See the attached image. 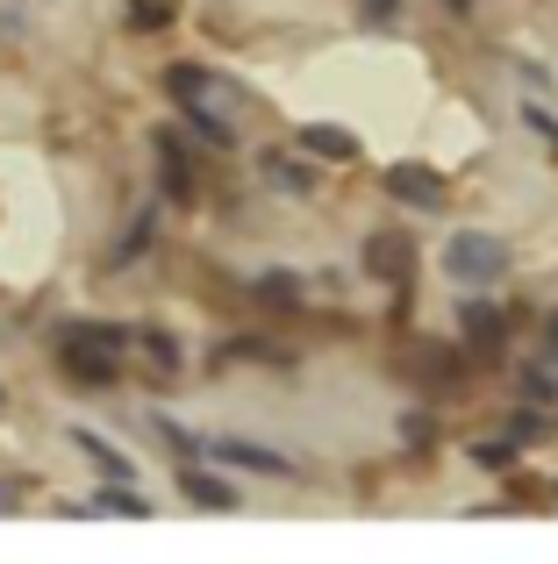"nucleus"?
<instances>
[{
	"mask_svg": "<svg viewBox=\"0 0 558 564\" xmlns=\"http://www.w3.org/2000/svg\"><path fill=\"white\" fill-rule=\"evenodd\" d=\"M165 94L186 108V122L201 129V137L215 143V151H229L237 143V122H244V94L229 79H215L208 65H172L165 72Z\"/></svg>",
	"mask_w": 558,
	"mask_h": 564,
	"instance_id": "nucleus-1",
	"label": "nucleus"
},
{
	"mask_svg": "<svg viewBox=\"0 0 558 564\" xmlns=\"http://www.w3.org/2000/svg\"><path fill=\"white\" fill-rule=\"evenodd\" d=\"M444 272L459 279V286H494V279L508 272V243H502V236H487V229H465V236H451Z\"/></svg>",
	"mask_w": 558,
	"mask_h": 564,
	"instance_id": "nucleus-2",
	"label": "nucleus"
},
{
	"mask_svg": "<svg viewBox=\"0 0 558 564\" xmlns=\"http://www.w3.org/2000/svg\"><path fill=\"white\" fill-rule=\"evenodd\" d=\"M387 193L408 207H444V180H437L430 165H416V158H401V165H387Z\"/></svg>",
	"mask_w": 558,
	"mask_h": 564,
	"instance_id": "nucleus-3",
	"label": "nucleus"
},
{
	"mask_svg": "<svg viewBox=\"0 0 558 564\" xmlns=\"http://www.w3.org/2000/svg\"><path fill=\"white\" fill-rule=\"evenodd\" d=\"M223 465H244V471H266V479H287L293 471V457H279V451H266V443H244V436H215L208 443Z\"/></svg>",
	"mask_w": 558,
	"mask_h": 564,
	"instance_id": "nucleus-4",
	"label": "nucleus"
},
{
	"mask_svg": "<svg viewBox=\"0 0 558 564\" xmlns=\"http://www.w3.org/2000/svg\"><path fill=\"white\" fill-rule=\"evenodd\" d=\"M459 329H465V344H473V350H502V336H508V315H502L494 301H480V293H473V301L459 307Z\"/></svg>",
	"mask_w": 558,
	"mask_h": 564,
	"instance_id": "nucleus-5",
	"label": "nucleus"
},
{
	"mask_svg": "<svg viewBox=\"0 0 558 564\" xmlns=\"http://www.w3.org/2000/svg\"><path fill=\"white\" fill-rule=\"evenodd\" d=\"M180 486H186V500H194V508H208V514H229V508H237V486H229L223 471H208V465H186Z\"/></svg>",
	"mask_w": 558,
	"mask_h": 564,
	"instance_id": "nucleus-6",
	"label": "nucleus"
},
{
	"mask_svg": "<svg viewBox=\"0 0 558 564\" xmlns=\"http://www.w3.org/2000/svg\"><path fill=\"white\" fill-rule=\"evenodd\" d=\"M301 151L308 158H336V165H344V158H358V137H351V129H336V122H308L301 129Z\"/></svg>",
	"mask_w": 558,
	"mask_h": 564,
	"instance_id": "nucleus-7",
	"label": "nucleus"
},
{
	"mask_svg": "<svg viewBox=\"0 0 558 564\" xmlns=\"http://www.w3.org/2000/svg\"><path fill=\"white\" fill-rule=\"evenodd\" d=\"M65 372L79 386H108L115 379V350H94V344H65Z\"/></svg>",
	"mask_w": 558,
	"mask_h": 564,
	"instance_id": "nucleus-8",
	"label": "nucleus"
},
{
	"mask_svg": "<svg viewBox=\"0 0 558 564\" xmlns=\"http://www.w3.org/2000/svg\"><path fill=\"white\" fill-rule=\"evenodd\" d=\"M365 272H373V279H408V243H401V236H373Z\"/></svg>",
	"mask_w": 558,
	"mask_h": 564,
	"instance_id": "nucleus-9",
	"label": "nucleus"
},
{
	"mask_svg": "<svg viewBox=\"0 0 558 564\" xmlns=\"http://www.w3.org/2000/svg\"><path fill=\"white\" fill-rule=\"evenodd\" d=\"M86 508H94V514H129V522H143V514H151V500L129 494V486H108V494H94Z\"/></svg>",
	"mask_w": 558,
	"mask_h": 564,
	"instance_id": "nucleus-10",
	"label": "nucleus"
},
{
	"mask_svg": "<svg viewBox=\"0 0 558 564\" xmlns=\"http://www.w3.org/2000/svg\"><path fill=\"white\" fill-rule=\"evenodd\" d=\"M266 180H272L279 193H315V172H308L301 158H266Z\"/></svg>",
	"mask_w": 558,
	"mask_h": 564,
	"instance_id": "nucleus-11",
	"label": "nucleus"
},
{
	"mask_svg": "<svg viewBox=\"0 0 558 564\" xmlns=\"http://www.w3.org/2000/svg\"><path fill=\"white\" fill-rule=\"evenodd\" d=\"M72 443H79V451H86V457H94V465H100V471H108V479H129V465H122V451H115V443H100V436H94V429H72Z\"/></svg>",
	"mask_w": 558,
	"mask_h": 564,
	"instance_id": "nucleus-12",
	"label": "nucleus"
},
{
	"mask_svg": "<svg viewBox=\"0 0 558 564\" xmlns=\"http://www.w3.org/2000/svg\"><path fill=\"white\" fill-rule=\"evenodd\" d=\"M258 301L266 307H301V279L293 272H258Z\"/></svg>",
	"mask_w": 558,
	"mask_h": 564,
	"instance_id": "nucleus-13",
	"label": "nucleus"
},
{
	"mask_svg": "<svg viewBox=\"0 0 558 564\" xmlns=\"http://www.w3.org/2000/svg\"><path fill=\"white\" fill-rule=\"evenodd\" d=\"M65 344H94V350H115V358H122L129 336H122V329H100V322H79V329H72Z\"/></svg>",
	"mask_w": 558,
	"mask_h": 564,
	"instance_id": "nucleus-14",
	"label": "nucleus"
},
{
	"mask_svg": "<svg viewBox=\"0 0 558 564\" xmlns=\"http://www.w3.org/2000/svg\"><path fill=\"white\" fill-rule=\"evenodd\" d=\"M129 29H165V0H129Z\"/></svg>",
	"mask_w": 558,
	"mask_h": 564,
	"instance_id": "nucleus-15",
	"label": "nucleus"
},
{
	"mask_svg": "<svg viewBox=\"0 0 558 564\" xmlns=\"http://www.w3.org/2000/svg\"><path fill=\"white\" fill-rule=\"evenodd\" d=\"M143 350H151V358H158V372H180V344H172V336H143Z\"/></svg>",
	"mask_w": 558,
	"mask_h": 564,
	"instance_id": "nucleus-16",
	"label": "nucleus"
},
{
	"mask_svg": "<svg viewBox=\"0 0 558 564\" xmlns=\"http://www.w3.org/2000/svg\"><path fill=\"white\" fill-rule=\"evenodd\" d=\"M480 465H487V471H508V465H516V436H508V443H480Z\"/></svg>",
	"mask_w": 558,
	"mask_h": 564,
	"instance_id": "nucleus-17",
	"label": "nucleus"
},
{
	"mask_svg": "<svg viewBox=\"0 0 558 564\" xmlns=\"http://www.w3.org/2000/svg\"><path fill=\"white\" fill-rule=\"evenodd\" d=\"M523 122H530V129H537V137H545V143H551V151H558V122H551V115H545V108H523Z\"/></svg>",
	"mask_w": 558,
	"mask_h": 564,
	"instance_id": "nucleus-18",
	"label": "nucleus"
},
{
	"mask_svg": "<svg viewBox=\"0 0 558 564\" xmlns=\"http://www.w3.org/2000/svg\"><path fill=\"white\" fill-rule=\"evenodd\" d=\"M508 436H516V443H530V436H545V414H516V422H508Z\"/></svg>",
	"mask_w": 558,
	"mask_h": 564,
	"instance_id": "nucleus-19",
	"label": "nucleus"
},
{
	"mask_svg": "<svg viewBox=\"0 0 558 564\" xmlns=\"http://www.w3.org/2000/svg\"><path fill=\"white\" fill-rule=\"evenodd\" d=\"M365 14H373V22H387V14H394V0H365Z\"/></svg>",
	"mask_w": 558,
	"mask_h": 564,
	"instance_id": "nucleus-20",
	"label": "nucleus"
},
{
	"mask_svg": "<svg viewBox=\"0 0 558 564\" xmlns=\"http://www.w3.org/2000/svg\"><path fill=\"white\" fill-rule=\"evenodd\" d=\"M545 344H551V350H558V315H551V322H545Z\"/></svg>",
	"mask_w": 558,
	"mask_h": 564,
	"instance_id": "nucleus-21",
	"label": "nucleus"
},
{
	"mask_svg": "<svg viewBox=\"0 0 558 564\" xmlns=\"http://www.w3.org/2000/svg\"><path fill=\"white\" fill-rule=\"evenodd\" d=\"M459 8H465V0H459Z\"/></svg>",
	"mask_w": 558,
	"mask_h": 564,
	"instance_id": "nucleus-22",
	"label": "nucleus"
}]
</instances>
